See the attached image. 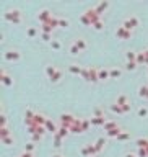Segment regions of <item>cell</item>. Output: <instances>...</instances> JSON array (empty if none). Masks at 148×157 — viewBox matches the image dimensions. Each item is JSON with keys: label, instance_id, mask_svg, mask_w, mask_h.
I'll use <instances>...</instances> for the list:
<instances>
[{"label": "cell", "instance_id": "obj_10", "mask_svg": "<svg viewBox=\"0 0 148 157\" xmlns=\"http://www.w3.org/2000/svg\"><path fill=\"white\" fill-rule=\"evenodd\" d=\"M44 128H46V131L52 132V134H55V132L59 131L57 124H55V123L52 121V119H49V118H47V121H46V126H44Z\"/></svg>", "mask_w": 148, "mask_h": 157}, {"label": "cell", "instance_id": "obj_35", "mask_svg": "<svg viewBox=\"0 0 148 157\" xmlns=\"http://www.w3.org/2000/svg\"><path fill=\"white\" fill-rule=\"evenodd\" d=\"M127 20H129V23H130V25H132V28L138 26V18H137V17H134V15H132V17H129V18H127Z\"/></svg>", "mask_w": 148, "mask_h": 157}, {"label": "cell", "instance_id": "obj_7", "mask_svg": "<svg viewBox=\"0 0 148 157\" xmlns=\"http://www.w3.org/2000/svg\"><path fill=\"white\" fill-rule=\"evenodd\" d=\"M0 80H2V83L5 87H13V79L7 74L5 69H2V72H0Z\"/></svg>", "mask_w": 148, "mask_h": 157}, {"label": "cell", "instance_id": "obj_34", "mask_svg": "<svg viewBox=\"0 0 148 157\" xmlns=\"http://www.w3.org/2000/svg\"><path fill=\"white\" fill-rule=\"evenodd\" d=\"M124 67H125L127 70H135L138 67V64L137 62H125V66H124Z\"/></svg>", "mask_w": 148, "mask_h": 157}, {"label": "cell", "instance_id": "obj_26", "mask_svg": "<svg viewBox=\"0 0 148 157\" xmlns=\"http://www.w3.org/2000/svg\"><path fill=\"white\" fill-rule=\"evenodd\" d=\"M80 21L83 23V25H88V26H93V21L90 20V17H88L86 13H83L82 17H80Z\"/></svg>", "mask_w": 148, "mask_h": 157}, {"label": "cell", "instance_id": "obj_19", "mask_svg": "<svg viewBox=\"0 0 148 157\" xmlns=\"http://www.w3.org/2000/svg\"><path fill=\"white\" fill-rule=\"evenodd\" d=\"M138 96L140 98H148V85H140L138 87Z\"/></svg>", "mask_w": 148, "mask_h": 157}, {"label": "cell", "instance_id": "obj_21", "mask_svg": "<svg viewBox=\"0 0 148 157\" xmlns=\"http://www.w3.org/2000/svg\"><path fill=\"white\" fill-rule=\"evenodd\" d=\"M90 121H91V124H94V126H104V123H106V118H94V116H91L90 118Z\"/></svg>", "mask_w": 148, "mask_h": 157}, {"label": "cell", "instance_id": "obj_22", "mask_svg": "<svg viewBox=\"0 0 148 157\" xmlns=\"http://www.w3.org/2000/svg\"><path fill=\"white\" fill-rule=\"evenodd\" d=\"M135 142H137V146L140 149H146L148 147V138H138Z\"/></svg>", "mask_w": 148, "mask_h": 157}, {"label": "cell", "instance_id": "obj_38", "mask_svg": "<svg viewBox=\"0 0 148 157\" xmlns=\"http://www.w3.org/2000/svg\"><path fill=\"white\" fill-rule=\"evenodd\" d=\"M117 139L119 141H127V139H130V134H129V132H125V131H122L121 134H119Z\"/></svg>", "mask_w": 148, "mask_h": 157}, {"label": "cell", "instance_id": "obj_2", "mask_svg": "<svg viewBox=\"0 0 148 157\" xmlns=\"http://www.w3.org/2000/svg\"><path fill=\"white\" fill-rule=\"evenodd\" d=\"M75 116L73 115H70V113H62L60 115V126H65V128H72V124L75 123Z\"/></svg>", "mask_w": 148, "mask_h": 157}, {"label": "cell", "instance_id": "obj_44", "mask_svg": "<svg viewBox=\"0 0 148 157\" xmlns=\"http://www.w3.org/2000/svg\"><path fill=\"white\" fill-rule=\"evenodd\" d=\"M52 157H63V155H60V154H54Z\"/></svg>", "mask_w": 148, "mask_h": 157}, {"label": "cell", "instance_id": "obj_29", "mask_svg": "<svg viewBox=\"0 0 148 157\" xmlns=\"http://www.w3.org/2000/svg\"><path fill=\"white\" fill-rule=\"evenodd\" d=\"M69 51H70V54H72V56H77V54H80V52H82V51L78 49V46H77L75 43H72V44H70Z\"/></svg>", "mask_w": 148, "mask_h": 157}, {"label": "cell", "instance_id": "obj_40", "mask_svg": "<svg viewBox=\"0 0 148 157\" xmlns=\"http://www.w3.org/2000/svg\"><path fill=\"white\" fill-rule=\"evenodd\" d=\"M41 36H42V39H44V41H52V39H51V38H52V34H49V33H41Z\"/></svg>", "mask_w": 148, "mask_h": 157}, {"label": "cell", "instance_id": "obj_12", "mask_svg": "<svg viewBox=\"0 0 148 157\" xmlns=\"http://www.w3.org/2000/svg\"><path fill=\"white\" fill-rule=\"evenodd\" d=\"M109 74H111V79H119L122 75V69L121 67H111Z\"/></svg>", "mask_w": 148, "mask_h": 157}, {"label": "cell", "instance_id": "obj_28", "mask_svg": "<svg viewBox=\"0 0 148 157\" xmlns=\"http://www.w3.org/2000/svg\"><path fill=\"white\" fill-rule=\"evenodd\" d=\"M122 132L121 128H117V129H113V131H107L106 134H107V138H119V134Z\"/></svg>", "mask_w": 148, "mask_h": 157}, {"label": "cell", "instance_id": "obj_46", "mask_svg": "<svg viewBox=\"0 0 148 157\" xmlns=\"http://www.w3.org/2000/svg\"><path fill=\"white\" fill-rule=\"evenodd\" d=\"M94 157H96V155H94Z\"/></svg>", "mask_w": 148, "mask_h": 157}, {"label": "cell", "instance_id": "obj_8", "mask_svg": "<svg viewBox=\"0 0 148 157\" xmlns=\"http://www.w3.org/2000/svg\"><path fill=\"white\" fill-rule=\"evenodd\" d=\"M116 36H117L119 39H129L130 36H132V31L125 30L124 26H119L117 30H116Z\"/></svg>", "mask_w": 148, "mask_h": 157}, {"label": "cell", "instance_id": "obj_36", "mask_svg": "<svg viewBox=\"0 0 148 157\" xmlns=\"http://www.w3.org/2000/svg\"><path fill=\"white\" fill-rule=\"evenodd\" d=\"M51 47H52V49H60L62 47V44H60V41H57V39H52V41H51Z\"/></svg>", "mask_w": 148, "mask_h": 157}, {"label": "cell", "instance_id": "obj_3", "mask_svg": "<svg viewBox=\"0 0 148 157\" xmlns=\"http://www.w3.org/2000/svg\"><path fill=\"white\" fill-rule=\"evenodd\" d=\"M5 20L13 21L15 25H20L21 23V13H20V10H10L8 13H5Z\"/></svg>", "mask_w": 148, "mask_h": 157}, {"label": "cell", "instance_id": "obj_9", "mask_svg": "<svg viewBox=\"0 0 148 157\" xmlns=\"http://www.w3.org/2000/svg\"><path fill=\"white\" fill-rule=\"evenodd\" d=\"M70 132H75V134L85 132V131H83V128H82V118H77V119H75V123L72 124V128H70Z\"/></svg>", "mask_w": 148, "mask_h": 157}, {"label": "cell", "instance_id": "obj_30", "mask_svg": "<svg viewBox=\"0 0 148 157\" xmlns=\"http://www.w3.org/2000/svg\"><path fill=\"white\" fill-rule=\"evenodd\" d=\"M70 25L69 18H63V17H59V28H67Z\"/></svg>", "mask_w": 148, "mask_h": 157}, {"label": "cell", "instance_id": "obj_1", "mask_svg": "<svg viewBox=\"0 0 148 157\" xmlns=\"http://www.w3.org/2000/svg\"><path fill=\"white\" fill-rule=\"evenodd\" d=\"M82 75L86 82H91V83L99 82V75H98V69H96V67H86V69H83Z\"/></svg>", "mask_w": 148, "mask_h": 157}, {"label": "cell", "instance_id": "obj_18", "mask_svg": "<svg viewBox=\"0 0 148 157\" xmlns=\"http://www.w3.org/2000/svg\"><path fill=\"white\" fill-rule=\"evenodd\" d=\"M125 59H127V62H137V52L135 51H127L125 52Z\"/></svg>", "mask_w": 148, "mask_h": 157}, {"label": "cell", "instance_id": "obj_39", "mask_svg": "<svg viewBox=\"0 0 148 157\" xmlns=\"http://www.w3.org/2000/svg\"><path fill=\"white\" fill-rule=\"evenodd\" d=\"M103 25H104V23H103V20H98L93 26H94V30H103Z\"/></svg>", "mask_w": 148, "mask_h": 157}, {"label": "cell", "instance_id": "obj_37", "mask_svg": "<svg viewBox=\"0 0 148 157\" xmlns=\"http://www.w3.org/2000/svg\"><path fill=\"white\" fill-rule=\"evenodd\" d=\"M33 151H34V142H33V141H29V142L25 146V152H31V154H33Z\"/></svg>", "mask_w": 148, "mask_h": 157}, {"label": "cell", "instance_id": "obj_4", "mask_svg": "<svg viewBox=\"0 0 148 157\" xmlns=\"http://www.w3.org/2000/svg\"><path fill=\"white\" fill-rule=\"evenodd\" d=\"M3 59L5 61H20L21 59V54H20L18 51H15V49H10V51H7L5 54H3Z\"/></svg>", "mask_w": 148, "mask_h": 157}, {"label": "cell", "instance_id": "obj_11", "mask_svg": "<svg viewBox=\"0 0 148 157\" xmlns=\"http://www.w3.org/2000/svg\"><path fill=\"white\" fill-rule=\"evenodd\" d=\"M117 128H119L117 121H113V119H106V123H104V131H113V129H117Z\"/></svg>", "mask_w": 148, "mask_h": 157}, {"label": "cell", "instance_id": "obj_32", "mask_svg": "<svg viewBox=\"0 0 148 157\" xmlns=\"http://www.w3.org/2000/svg\"><path fill=\"white\" fill-rule=\"evenodd\" d=\"M145 61H146V59H145V52L140 51L137 54V64H138V66H140V64H145Z\"/></svg>", "mask_w": 148, "mask_h": 157}, {"label": "cell", "instance_id": "obj_14", "mask_svg": "<svg viewBox=\"0 0 148 157\" xmlns=\"http://www.w3.org/2000/svg\"><path fill=\"white\" fill-rule=\"evenodd\" d=\"M98 75H99V80H107V79H111L109 69H98Z\"/></svg>", "mask_w": 148, "mask_h": 157}, {"label": "cell", "instance_id": "obj_6", "mask_svg": "<svg viewBox=\"0 0 148 157\" xmlns=\"http://www.w3.org/2000/svg\"><path fill=\"white\" fill-rule=\"evenodd\" d=\"M51 18H52V13H51L47 8H42V10L38 11V20H39L41 23H47Z\"/></svg>", "mask_w": 148, "mask_h": 157}, {"label": "cell", "instance_id": "obj_13", "mask_svg": "<svg viewBox=\"0 0 148 157\" xmlns=\"http://www.w3.org/2000/svg\"><path fill=\"white\" fill-rule=\"evenodd\" d=\"M69 72H70V74H75V75H78V74L82 75L83 74V69L78 66V64H72V66H69Z\"/></svg>", "mask_w": 148, "mask_h": 157}, {"label": "cell", "instance_id": "obj_33", "mask_svg": "<svg viewBox=\"0 0 148 157\" xmlns=\"http://www.w3.org/2000/svg\"><path fill=\"white\" fill-rule=\"evenodd\" d=\"M26 34H28V38H34V36L38 34V30H36L34 26H31V28H28V30H26Z\"/></svg>", "mask_w": 148, "mask_h": 157}, {"label": "cell", "instance_id": "obj_41", "mask_svg": "<svg viewBox=\"0 0 148 157\" xmlns=\"http://www.w3.org/2000/svg\"><path fill=\"white\" fill-rule=\"evenodd\" d=\"M137 155H138V157H148V154H146V151H145V149H140V147H138Z\"/></svg>", "mask_w": 148, "mask_h": 157}, {"label": "cell", "instance_id": "obj_24", "mask_svg": "<svg viewBox=\"0 0 148 157\" xmlns=\"http://www.w3.org/2000/svg\"><path fill=\"white\" fill-rule=\"evenodd\" d=\"M137 115H138V118H146L148 116V106H140L137 110Z\"/></svg>", "mask_w": 148, "mask_h": 157}, {"label": "cell", "instance_id": "obj_31", "mask_svg": "<svg viewBox=\"0 0 148 157\" xmlns=\"http://www.w3.org/2000/svg\"><path fill=\"white\" fill-rule=\"evenodd\" d=\"M57 67H54V66H46V75H47V79H51L54 75V72Z\"/></svg>", "mask_w": 148, "mask_h": 157}, {"label": "cell", "instance_id": "obj_15", "mask_svg": "<svg viewBox=\"0 0 148 157\" xmlns=\"http://www.w3.org/2000/svg\"><path fill=\"white\" fill-rule=\"evenodd\" d=\"M116 103L121 105V106H127V105H130V100L127 98L125 95H119V96H117V100H116Z\"/></svg>", "mask_w": 148, "mask_h": 157}, {"label": "cell", "instance_id": "obj_45", "mask_svg": "<svg viewBox=\"0 0 148 157\" xmlns=\"http://www.w3.org/2000/svg\"><path fill=\"white\" fill-rule=\"evenodd\" d=\"M145 151H146V154H148V147H146V149H145Z\"/></svg>", "mask_w": 148, "mask_h": 157}, {"label": "cell", "instance_id": "obj_17", "mask_svg": "<svg viewBox=\"0 0 148 157\" xmlns=\"http://www.w3.org/2000/svg\"><path fill=\"white\" fill-rule=\"evenodd\" d=\"M73 43L77 44V46H78V49H80V51H85L86 47H88V44H86V41H85V39H83V38H77V39H75Z\"/></svg>", "mask_w": 148, "mask_h": 157}, {"label": "cell", "instance_id": "obj_5", "mask_svg": "<svg viewBox=\"0 0 148 157\" xmlns=\"http://www.w3.org/2000/svg\"><path fill=\"white\" fill-rule=\"evenodd\" d=\"M130 108H132V105H127V106H121V105H117V103L111 105V111H113V113H117V115L127 113V111H130Z\"/></svg>", "mask_w": 148, "mask_h": 157}, {"label": "cell", "instance_id": "obj_23", "mask_svg": "<svg viewBox=\"0 0 148 157\" xmlns=\"http://www.w3.org/2000/svg\"><path fill=\"white\" fill-rule=\"evenodd\" d=\"M62 79V70L60 69H55V72H54V75H52V77H51L49 80H51V82H59V80H60Z\"/></svg>", "mask_w": 148, "mask_h": 157}, {"label": "cell", "instance_id": "obj_16", "mask_svg": "<svg viewBox=\"0 0 148 157\" xmlns=\"http://www.w3.org/2000/svg\"><path fill=\"white\" fill-rule=\"evenodd\" d=\"M107 7H109V2H101V3H98L94 8H96V11H98L99 15H101V13H104V11L107 10Z\"/></svg>", "mask_w": 148, "mask_h": 157}, {"label": "cell", "instance_id": "obj_20", "mask_svg": "<svg viewBox=\"0 0 148 157\" xmlns=\"http://www.w3.org/2000/svg\"><path fill=\"white\" fill-rule=\"evenodd\" d=\"M69 132H70V129H69V128H65V126H60V128H59V131L57 132H55V136H59V138H65V136L67 134H69Z\"/></svg>", "mask_w": 148, "mask_h": 157}, {"label": "cell", "instance_id": "obj_27", "mask_svg": "<svg viewBox=\"0 0 148 157\" xmlns=\"http://www.w3.org/2000/svg\"><path fill=\"white\" fill-rule=\"evenodd\" d=\"M2 139V142L5 144V146H11V144H15V138L13 136H5V138H0Z\"/></svg>", "mask_w": 148, "mask_h": 157}, {"label": "cell", "instance_id": "obj_42", "mask_svg": "<svg viewBox=\"0 0 148 157\" xmlns=\"http://www.w3.org/2000/svg\"><path fill=\"white\" fill-rule=\"evenodd\" d=\"M18 157H34V155L31 154V152H21V154H20Z\"/></svg>", "mask_w": 148, "mask_h": 157}, {"label": "cell", "instance_id": "obj_43", "mask_svg": "<svg viewBox=\"0 0 148 157\" xmlns=\"http://www.w3.org/2000/svg\"><path fill=\"white\" fill-rule=\"evenodd\" d=\"M125 157H138V155H135V154H132V152H129V154H125Z\"/></svg>", "mask_w": 148, "mask_h": 157}, {"label": "cell", "instance_id": "obj_25", "mask_svg": "<svg viewBox=\"0 0 148 157\" xmlns=\"http://www.w3.org/2000/svg\"><path fill=\"white\" fill-rule=\"evenodd\" d=\"M104 144H106V139L104 138H98V139H96V142H94V146H96V151H101V149L103 147H104Z\"/></svg>", "mask_w": 148, "mask_h": 157}]
</instances>
